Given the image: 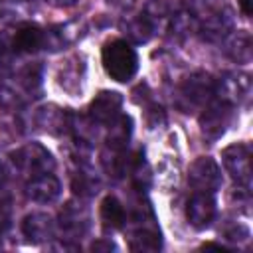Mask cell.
I'll use <instances>...</instances> for the list:
<instances>
[{"mask_svg":"<svg viewBox=\"0 0 253 253\" xmlns=\"http://www.w3.org/2000/svg\"><path fill=\"white\" fill-rule=\"evenodd\" d=\"M126 219V213H125V208L123 204L115 198V196H107L101 204V221H103V227L109 231L113 229H119L123 227Z\"/></svg>","mask_w":253,"mask_h":253,"instance_id":"21","label":"cell"},{"mask_svg":"<svg viewBox=\"0 0 253 253\" xmlns=\"http://www.w3.org/2000/svg\"><path fill=\"white\" fill-rule=\"evenodd\" d=\"M130 132H132V121H130V117L119 115L117 119H113V121L109 123V130H107V148L125 152V148L128 146V140H130Z\"/></svg>","mask_w":253,"mask_h":253,"instance_id":"18","label":"cell"},{"mask_svg":"<svg viewBox=\"0 0 253 253\" xmlns=\"http://www.w3.org/2000/svg\"><path fill=\"white\" fill-rule=\"evenodd\" d=\"M59 192H61V184L51 172L30 178L26 184V196L38 204H51L53 200H57Z\"/></svg>","mask_w":253,"mask_h":253,"instance_id":"14","label":"cell"},{"mask_svg":"<svg viewBox=\"0 0 253 253\" xmlns=\"http://www.w3.org/2000/svg\"><path fill=\"white\" fill-rule=\"evenodd\" d=\"M30 95L22 73H14L8 69H0V109H16Z\"/></svg>","mask_w":253,"mask_h":253,"instance_id":"9","label":"cell"},{"mask_svg":"<svg viewBox=\"0 0 253 253\" xmlns=\"http://www.w3.org/2000/svg\"><path fill=\"white\" fill-rule=\"evenodd\" d=\"M34 12V0H0V24H26Z\"/></svg>","mask_w":253,"mask_h":253,"instance_id":"17","label":"cell"},{"mask_svg":"<svg viewBox=\"0 0 253 253\" xmlns=\"http://www.w3.org/2000/svg\"><path fill=\"white\" fill-rule=\"evenodd\" d=\"M225 53L237 61V63H247L251 59V36L245 30L233 32L225 38Z\"/></svg>","mask_w":253,"mask_h":253,"instance_id":"19","label":"cell"},{"mask_svg":"<svg viewBox=\"0 0 253 253\" xmlns=\"http://www.w3.org/2000/svg\"><path fill=\"white\" fill-rule=\"evenodd\" d=\"M45 2L53 8H71V6H75L77 0H45Z\"/></svg>","mask_w":253,"mask_h":253,"instance_id":"28","label":"cell"},{"mask_svg":"<svg viewBox=\"0 0 253 253\" xmlns=\"http://www.w3.org/2000/svg\"><path fill=\"white\" fill-rule=\"evenodd\" d=\"M215 200L213 194L208 192H194L186 206L188 223L196 229H206L215 219Z\"/></svg>","mask_w":253,"mask_h":253,"instance_id":"8","label":"cell"},{"mask_svg":"<svg viewBox=\"0 0 253 253\" xmlns=\"http://www.w3.org/2000/svg\"><path fill=\"white\" fill-rule=\"evenodd\" d=\"M223 237L229 241H245L249 237V229L245 225H233L231 229H223Z\"/></svg>","mask_w":253,"mask_h":253,"instance_id":"27","label":"cell"},{"mask_svg":"<svg viewBox=\"0 0 253 253\" xmlns=\"http://www.w3.org/2000/svg\"><path fill=\"white\" fill-rule=\"evenodd\" d=\"M93 251H99V249H115V243L113 241H97L91 245Z\"/></svg>","mask_w":253,"mask_h":253,"instance_id":"29","label":"cell"},{"mask_svg":"<svg viewBox=\"0 0 253 253\" xmlns=\"http://www.w3.org/2000/svg\"><path fill=\"white\" fill-rule=\"evenodd\" d=\"M186 4L192 16H208L217 8L219 0H186Z\"/></svg>","mask_w":253,"mask_h":253,"instance_id":"26","label":"cell"},{"mask_svg":"<svg viewBox=\"0 0 253 253\" xmlns=\"http://www.w3.org/2000/svg\"><path fill=\"white\" fill-rule=\"evenodd\" d=\"M10 36H12V47L16 55H26V53H34L43 47L45 30H42L36 24L26 22L20 28H16V32H12Z\"/></svg>","mask_w":253,"mask_h":253,"instance_id":"13","label":"cell"},{"mask_svg":"<svg viewBox=\"0 0 253 253\" xmlns=\"http://www.w3.org/2000/svg\"><path fill=\"white\" fill-rule=\"evenodd\" d=\"M233 107L223 101H210L200 115V130L208 140H217L229 126Z\"/></svg>","mask_w":253,"mask_h":253,"instance_id":"4","label":"cell"},{"mask_svg":"<svg viewBox=\"0 0 253 253\" xmlns=\"http://www.w3.org/2000/svg\"><path fill=\"white\" fill-rule=\"evenodd\" d=\"M55 229H57V225H55L53 217L49 213H43V211L30 213L22 221V233L26 235V239L30 243L49 241L55 235Z\"/></svg>","mask_w":253,"mask_h":253,"instance_id":"12","label":"cell"},{"mask_svg":"<svg viewBox=\"0 0 253 253\" xmlns=\"http://www.w3.org/2000/svg\"><path fill=\"white\" fill-rule=\"evenodd\" d=\"M221 162L227 174L241 184L243 188H249L251 184V150L247 144H229L221 150Z\"/></svg>","mask_w":253,"mask_h":253,"instance_id":"6","label":"cell"},{"mask_svg":"<svg viewBox=\"0 0 253 253\" xmlns=\"http://www.w3.org/2000/svg\"><path fill=\"white\" fill-rule=\"evenodd\" d=\"M130 249L132 251H156L160 249V231L154 227H138L130 237Z\"/></svg>","mask_w":253,"mask_h":253,"instance_id":"22","label":"cell"},{"mask_svg":"<svg viewBox=\"0 0 253 253\" xmlns=\"http://www.w3.org/2000/svg\"><path fill=\"white\" fill-rule=\"evenodd\" d=\"M109 2H113V4H117L121 8H130L134 4V0H109Z\"/></svg>","mask_w":253,"mask_h":253,"instance_id":"31","label":"cell"},{"mask_svg":"<svg viewBox=\"0 0 253 253\" xmlns=\"http://www.w3.org/2000/svg\"><path fill=\"white\" fill-rule=\"evenodd\" d=\"M194 28V18H192V14L188 12V10H184V12H178L174 18H172V26H170V30H172V34L176 36V38H184V36H188V32Z\"/></svg>","mask_w":253,"mask_h":253,"instance_id":"24","label":"cell"},{"mask_svg":"<svg viewBox=\"0 0 253 253\" xmlns=\"http://www.w3.org/2000/svg\"><path fill=\"white\" fill-rule=\"evenodd\" d=\"M101 61L105 73L117 81V83H126L134 77L138 69V57L134 47L126 40H111L105 43L101 51Z\"/></svg>","mask_w":253,"mask_h":253,"instance_id":"1","label":"cell"},{"mask_svg":"<svg viewBox=\"0 0 253 253\" xmlns=\"http://www.w3.org/2000/svg\"><path fill=\"white\" fill-rule=\"evenodd\" d=\"M10 162L28 180L47 174L55 168V160H53L51 152L45 146H42L40 142H28V144L20 146L18 150H14L10 154Z\"/></svg>","mask_w":253,"mask_h":253,"instance_id":"3","label":"cell"},{"mask_svg":"<svg viewBox=\"0 0 253 253\" xmlns=\"http://www.w3.org/2000/svg\"><path fill=\"white\" fill-rule=\"evenodd\" d=\"M237 4L245 16H251V0H237Z\"/></svg>","mask_w":253,"mask_h":253,"instance_id":"30","label":"cell"},{"mask_svg":"<svg viewBox=\"0 0 253 253\" xmlns=\"http://www.w3.org/2000/svg\"><path fill=\"white\" fill-rule=\"evenodd\" d=\"M87 211L85 208L77 206V204H67L63 210H61V215H59V229L61 233L67 235V239H73V237H79L85 233L87 229Z\"/></svg>","mask_w":253,"mask_h":253,"instance_id":"16","label":"cell"},{"mask_svg":"<svg viewBox=\"0 0 253 253\" xmlns=\"http://www.w3.org/2000/svg\"><path fill=\"white\" fill-rule=\"evenodd\" d=\"M213 89H215V79H211V75L204 71L192 73L178 87L174 103L182 113L200 111L213 99Z\"/></svg>","mask_w":253,"mask_h":253,"instance_id":"2","label":"cell"},{"mask_svg":"<svg viewBox=\"0 0 253 253\" xmlns=\"http://www.w3.org/2000/svg\"><path fill=\"white\" fill-rule=\"evenodd\" d=\"M4 182H6V170H4V166H2V162H0V188H2Z\"/></svg>","mask_w":253,"mask_h":253,"instance_id":"32","label":"cell"},{"mask_svg":"<svg viewBox=\"0 0 253 253\" xmlns=\"http://www.w3.org/2000/svg\"><path fill=\"white\" fill-rule=\"evenodd\" d=\"M69 119H71V113H67L65 109H59L55 105L38 109L36 117H34L36 126H40L42 130L51 132V134H61V132L69 130Z\"/></svg>","mask_w":253,"mask_h":253,"instance_id":"15","label":"cell"},{"mask_svg":"<svg viewBox=\"0 0 253 253\" xmlns=\"http://www.w3.org/2000/svg\"><path fill=\"white\" fill-rule=\"evenodd\" d=\"M14 57H18V55L12 47V36L6 32H0V67L6 69L14 61Z\"/></svg>","mask_w":253,"mask_h":253,"instance_id":"25","label":"cell"},{"mask_svg":"<svg viewBox=\"0 0 253 253\" xmlns=\"http://www.w3.org/2000/svg\"><path fill=\"white\" fill-rule=\"evenodd\" d=\"M99 188V180H95V176H91L89 172H77L73 178V190L79 196H93Z\"/></svg>","mask_w":253,"mask_h":253,"instance_id":"23","label":"cell"},{"mask_svg":"<svg viewBox=\"0 0 253 253\" xmlns=\"http://www.w3.org/2000/svg\"><path fill=\"white\" fill-rule=\"evenodd\" d=\"M251 93V77L243 71H229L215 81L213 95L227 105H241Z\"/></svg>","mask_w":253,"mask_h":253,"instance_id":"7","label":"cell"},{"mask_svg":"<svg viewBox=\"0 0 253 253\" xmlns=\"http://www.w3.org/2000/svg\"><path fill=\"white\" fill-rule=\"evenodd\" d=\"M154 28H156L154 16L148 14V12L136 16V18H132V20H128L126 26H125L126 36H128L132 42H136V43L148 42V40L152 38V34H154Z\"/></svg>","mask_w":253,"mask_h":253,"instance_id":"20","label":"cell"},{"mask_svg":"<svg viewBox=\"0 0 253 253\" xmlns=\"http://www.w3.org/2000/svg\"><path fill=\"white\" fill-rule=\"evenodd\" d=\"M221 170L215 164L213 158L210 156H200L198 160L192 162L190 172H188V184L192 186L194 192H208L213 194L221 188Z\"/></svg>","mask_w":253,"mask_h":253,"instance_id":"5","label":"cell"},{"mask_svg":"<svg viewBox=\"0 0 253 253\" xmlns=\"http://www.w3.org/2000/svg\"><path fill=\"white\" fill-rule=\"evenodd\" d=\"M123 107V97L117 91H101L95 95V99L89 105V117L97 125H109L113 119L121 115Z\"/></svg>","mask_w":253,"mask_h":253,"instance_id":"11","label":"cell"},{"mask_svg":"<svg viewBox=\"0 0 253 253\" xmlns=\"http://www.w3.org/2000/svg\"><path fill=\"white\" fill-rule=\"evenodd\" d=\"M231 32H233V16H231V10H227V8H223V10L215 8L213 12L204 16V22L200 26L202 40H206L210 43L225 40Z\"/></svg>","mask_w":253,"mask_h":253,"instance_id":"10","label":"cell"}]
</instances>
